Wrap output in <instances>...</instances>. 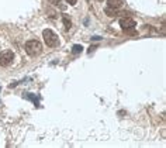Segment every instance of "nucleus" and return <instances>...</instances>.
Wrapping results in <instances>:
<instances>
[{"mask_svg": "<svg viewBox=\"0 0 166 148\" xmlns=\"http://www.w3.org/2000/svg\"><path fill=\"white\" fill-rule=\"evenodd\" d=\"M25 52L28 54L30 57H37L42 52V45L38 40H30L25 42Z\"/></svg>", "mask_w": 166, "mask_h": 148, "instance_id": "nucleus-1", "label": "nucleus"}, {"mask_svg": "<svg viewBox=\"0 0 166 148\" xmlns=\"http://www.w3.org/2000/svg\"><path fill=\"white\" fill-rule=\"evenodd\" d=\"M42 37H44V41L47 44V47H51V48H55V47L59 45V40H58V35L54 33L52 30H44L42 31Z\"/></svg>", "mask_w": 166, "mask_h": 148, "instance_id": "nucleus-2", "label": "nucleus"}, {"mask_svg": "<svg viewBox=\"0 0 166 148\" xmlns=\"http://www.w3.org/2000/svg\"><path fill=\"white\" fill-rule=\"evenodd\" d=\"M13 58H14V54L10 49H6L3 52H0V65L2 66H8L13 62Z\"/></svg>", "mask_w": 166, "mask_h": 148, "instance_id": "nucleus-3", "label": "nucleus"}, {"mask_svg": "<svg viewBox=\"0 0 166 148\" xmlns=\"http://www.w3.org/2000/svg\"><path fill=\"white\" fill-rule=\"evenodd\" d=\"M120 25H121V28L124 30V31H128V30H135L137 23H135L132 18H130V17H125V18H121V20H120Z\"/></svg>", "mask_w": 166, "mask_h": 148, "instance_id": "nucleus-4", "label": "nucleus"}, {"mask_svg": "<svg viewBox=\"0 0 166 148\" xmlns=\"http://www.w3.org/2000/svg\"><path fill=\"white\" fill-rule=\"evenodd\" d=\"M124 6V0H107V7L118 10Z\"/></svg>", "mask_w": 166, "mask_h": 148, "instance_id": "nucleus-5", "label": "nucleus"}, {"mask_svg": "<svg viewBox=\"0 0 166 148\" xmlns=\"http://www.w3.org/2000/svg\"><path fill=\"white\" fill-rule=\"evenodd\" d=\"M49 3L54 4L55 7L61 8V10H66V6L63 3H62V0H49Z\"/></svg>", "mask_w": 166, "mask_h": 148, "instance_id": "nucleus-6", "label": "nucleus"}, {"mask_svg": "<svg viewBox=\"0 0 166 148\" xmlns=\"http://www.w3.org/2000/svg\"><path fill=\"white\" fill-rule=\"evenodd\" d=\"M62 21H63V25H65L66 30H70V27H72V21L68 18V16H63L62 17Z\"/></svg>", "mask_w": 166, "mask_h": 148, "instance_id": "nucleus-7", "label": "nucleus"}, {"mask_svg": "<svg viewBox=\"0 0 166 148\" xmlns=\"http://www.w3.org/2000/svg\"><path fill=\"white\" fill-rule=\"evenodd\" d=\"M82 51H83V47L79 45V44H75V45L72 47V52L75 54V55H77V54H80Z\"/></svg>", "mask_w": 166, "mask_h": 148, "instance_id": "nucleus-8", "label": "nucleus"}, {"mask_svg": "<svg viewBox=\"0 0 166 148\" xmlns=\"http://www.w3.org/2000/svg\"><path fill=\"white\" fill-rule=\"evenodd\" d=\"M104 13L107 14V16L113 17V16H116V14H117V10H114V8H110V7H106V8H104Z\"/></svg>", "mask_w": 166, "mask_h": 148, "instance_id": "nucleus-9", "label": "nucleus"}, {"mask_svg": "<svg viewBox=\"0 0 166 148\" xmlns=\"http://www.w3.org/2000/svg\"><path fill=\"white\" fill-rule=\"evenodd\" d=\"M27 97H28L30 100H33V102L35 103V106H40V103H38V99H37L35 96L33 95V93H28V95H27Z\"/></svg>", "mask_w": 166, "mask_h": 148, "instance_id": "nucleus-10", "label": "nucleus"}, {"mask_svg": "<svg viewBox=\"0 0 166 148\" xmlns=\"http://www.w3.org/2000/svg\"><path fill=\"white\" fill-rule=\"evenodd\" d=\"M66 2H68V3L70 4V6H75V4H76V2H77V0H66Z\"/></svg>", "mask_w": 166, "mask_h": 148, "instance_id": "nucleus-11", "label": "nucleus"}, {"mask_svg": "<svg viewBox=\"0 0 166 148\" xmlns=\"http://www.w3.org/2000/svg\"><path fill=\"white\" fill-rule=\"evenodd\" d=\"M92 40H93V41H99V40H101V38L97 37V35H94V37H92Z\"/></svg>", "mask_w": 166, "mask_h": 148, "instance_id": "nucleus-12", "label": "nucleus"}, {"mask_svg": "<svg viewBox=\"0 0 166 148\" xmlns=\"http://www.w3.org/2000/svg\"><path fill=\"white\" fill-rule=\"evenodd\" d=\"M14 86H17V82H13V83H10V87H14Z\"/></svg>", "mask_w": 166, "mask_h": 148, "instance_id": "nucleus-13", "label": "nucleus"}, {"mask_svg": "<svg viewBox=\"0 0 166 148\" xmlns=\"http://www.w3.org/2000/svg\"><path fill=\"white\" fill-rule=\"evenodd\" d=\"M0 92H2V86H0Z\"/></svg>", "mask_w": 166, "mask_h": 148, "instance_id": "nucleus-14", "label": "nucleus"}, {"mask_svg": "<svg viewBox=\"0 0 166 148\" xmlns=\"http://www.w3.org/2000/svg\"><path fill=\"white\" fill-rule=\"evenodd\" d=\"M99 2H103V0H99Z\"/></svg>", "mask_w": 166, "mask_h": 148, "instance_id": "nucleus-15", "label": "nucleus"}]
</instances>
